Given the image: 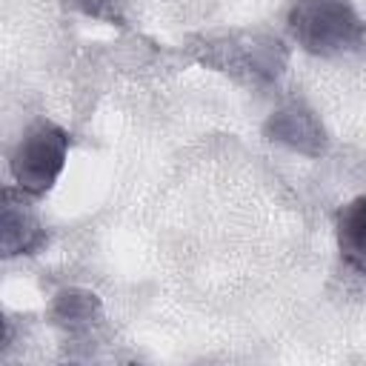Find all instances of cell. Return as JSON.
I'll return each instance as SVG.
<instances>
[{"label": "cell", "mask_w": 366, "mask_h": 366, "mask_svg": "<svg viewBox=\"0 0 366 366\" xmlns=\"http://www.w3.org/2000/svg\"><path fill=\"white\" fill-rule=\"evenodd\" d=\"M289 31L303 51L317 57L352 54L366 43V20L352 0H295Z\"/></svg>", "instance_id": "6da1fadb"}, {"label": "cell", "mask_w": 366, "mask_h": 366, "mask_svg": "<svg viewBox=\"0 0 366 366\" xmlns=\"http://www.w3.org/2000/svg\"><path fill=\"white\" fill-rule=\"evenodd\" d=\"M66 154H69L66 129H60L51 120H34L23 132V137L17 140L9 157V169L17 189L31 197L46 194L57 183L66 166Z\"/></svg>", "instance_id": "7a4b0ae2"}, {"label": "cell", "mask_w": 366, "mask_h": 366, "mask_svg": "<svg viewBox=\"0 0 366 366\" xmlns=\"http://www.w3.org/2000/svg\"><path fill=\"white\" fill-rule=\"evenodd\" d=\"M200 60L232 74L234 80L269 83L283 71L286 49L277 37L266 31H234V34L209 40Z\"/></svg>", "instance_id": "3957f363"}, {"label": "cell", "mask_w": 366, "mask_h": 366, "mask_svg": "<svg viewBox=\"0 0 366 366\" xmlns=\"http://www.w3.org/2000/svg\"><path fill=\"white\" fill-rule=\"evenodd\" d=\"M266 137L274 143H283L295 152L312 154V157H317L329 143L320 120L303 103H289V106L277 109L266 120Z\"/></svg>", "instance_id": "277c9868"}, {"label": "cell", "mask_w": 366, "mask_h": 366, "mask_svg": "<svg viewBox=\"0 0 366 366\" xmlns=\"http://www.w3.org/2000/svg\"><path fill=\"white\" fill-rule=\"evenodd\" d=\"M29 197L31 194L26 192L14 194V189H6V203H3V254L6 257L34 254L46 243V229L34 214Z\"/></svg>", "instance_id": "5b68a950"}, {"label": "cell", "mask_w": 366, "mask_h": 366, "mask_svg": "<svg viewBox=\"0 0 366 366\" xmlns=\"http://www.w3.org/2000/svg\"><path fill=\"white\" fill-rule=\"evenodd\" d=\"M51 317L69 335H92L103 320V309L97 295L83 289H63L51 303Z\"/></svg>", "instance_id": "8992f818"}, {"label": "cell", "mask_w": 366, "mask_h": 366, "mask_svg": "<svg viewBox=\"0 0 366 366\" xmlns=\"http://www.w3.org/2000/svg\"><path fill=\"white\" fill-rule=\"evenodd\" d=\"M337 249L349 269L366 274V194L346 203L337 214Z\"/></svg>", "instance_id": "52a82bcc"}, {"label": "cell", "mask_w": 366, "mask_h": 366, "mask_svg": "<svg viewBox=\"0 0 366 366\" xmlns=\"http://www.w3.org/2000/svg\"><path fill=\"white\" fill-rule=\"evenodd\" d=\"M80 3V9L86 11V14H94V17H103V20H123V14H120V0H77Z\"/></svg>", "instance_id": "ba28073f"}]
</instances>
